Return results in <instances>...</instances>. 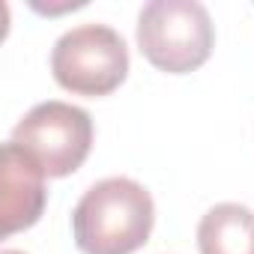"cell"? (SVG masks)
I'll return each instance as SVG.
<instances>
[{"instance_id":"6da1fadb","label":"cell","mask_w":254,"mask_h":254,"mask_svg":"<svg viewBox=\"0 0 254 254\" xmlns=\"http://www.w3.org/2000/svg\"><path fill=\"white\" fill-rule=\"evenodd\" d=\"M153 224V194L132 177L93 183L72 212V236L84 254H135L147 245Z\"/></svg>"},{"instance_id":"7a4b0ae2","label":"cell","mask_w":254,"mask_h":254,"mask_svg":"<svg viewBox=\"0 0 254 254\" xmlns=\"http://www.w3.org/2000/svg\"><path fill=\"white\" fill-rule=\"evenodd\" d=\"M141 54L168 75L200 69L215 48L209 9L197 0H153L138 15Z\"/></svg>"},{"instance_id":"3957f363","label":"cell","mask_w":254,"mask_h":254,"mask_svg":"<svg viewBox=\"0 0 254 254\" xmlns=\"http://www.w3.org/2000/svg\"><path fill=\"white\" fill-rule=\"evenodd\" d=\"M51 75L75 96H108L129 75L126 39L108 24L72 27L51 48Z\"/></svg>"},{"instance_id":"277c9868","label":"cell","mask_w":254,"mask_h":254,"mask_svg":"<svg viewBox=\"0 0 254 254\" xmlns=\"http://www.w3.org/2000/svg\"><path fill=\"white\" fill-rule=\"evenodd\" d=\"M93 135V117L60 99L33 105L12 129V141L54 180L75 174L87 162Z\"/></svg>"},{"instance_id":"5b68a950","label":"cell","mask_w":254,"mask_h":254,"mask_svg":"<svg viewBox=\"0 0 254 254\" xmlns=\"http://www.w3.org/2000/svg\"><path fill=\"white\" fill-rule=\"evenodd\" d=\"M45 200V171L15 141H6L0 153V233L12 236L33 227L42 218Z\"/></svg>"},{"instance_id":"8992f818","label":"cell","mask_w":254,"mask_h":254,"mask_svg":"<svg viewBox=\"0 0 254 254\" xmlns=\"http://www.w3.org/2000/svg\"><path fill=\"white\" fill-rule=\"evenodd\" d=\"M200 254H254V212L242 203H215L197 224Z\"/></svg>"},{"instance_id":"52a82bcc","label":"cell","mask_w":254,"mask_h":254,"mask_svg":"<svg viewBox=\"0 0 254 254\" xmlns=\"http://www.w3.org/2000/svg\"><path fill=\"white\" fill-rule=\"evenodd\" d=\"M0 254H24V251H15V248H3Z\"/></svg>"}]
</instances>
